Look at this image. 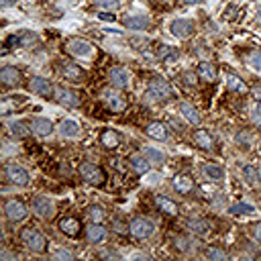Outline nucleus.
<instances>
[{"instance_id":"obj_29","label":"nucleus","mask_w":261,"mask_h":261,"mask_svg":"<svg viewBox=\"0 0 261 261\" xmlns=\"http://www.w3.org/2000/svg\"><path fill=\"white\" fill-rule=\"evenodd\" d=\"M194 141H196V145L202 147V149H212V147H214L212 135L206 131V129H198V131L194 133Z\"/></svg>"},{"instance_id":"obj_45","label":"nucleus","mask_w":261,"mask_h":261,"mask_svg":"<svg viewBox=\"0 0 261 261\" xmlns=\"http://www.w3.org/2000/svg\"><path fill=\"white\" fill-rule=\"evenodd\" d=\"M188 245H190V241H186V239H182V237H180V239H175V247H177V249L190 251V247H188Z\"/></svg>"},{"instance_id":"obj_10","label":"nucleus","mask_w":261,"mask_h":261,"mask_svg":"<svg viewBox=\"0 0 261 261\" xmlns=\"http://www.w3.org/2000/svg\"><path fill=\"white\" fill-rule=\"evenodd\" d=\"M61 76L65 80L74 82V84H80L82 80H84V70H82L80 65H76L74 61H61Z\"/></svg>"},{"instance_id":"obj_28","label":"nucleus","mask_w":261,"mask_h":261,"mask_svg":"<svg viewBox=\"0 0 261 261\" xmlns=\"http://www.w3.org/2000/svg\"><path fill=\"white\" fill-rule=\"evenodd\" d=\"M129 163H131V168H133L137 174H147L149 168H151V161L147 159V155H131Z\"/></svg>"},{"instance_id":"obj_47","label":"nucleus","mask_w":261,"mask_h":261,"mask_svg":"<svg viewBox=\"0 0 261 261\" xmlns=\"http://www.w3.org/2000/svg\"><path fill=\"white\" fill-rule=\"evenodd\" d=\"M237 141L249 145V143H251V135H249V133H239V135H237Z\"/></svg>"},{"instance_id":"obj_18","label":"nucleus","mask_w":261,"mask_h":261,"mask_svg":"<svg viewBox=\"0 0 261 261\" xmlns=\"http://www.w3.org/2000/svg\"><path fill=\"white\" fill-rule=\"evenodd\" d=\"M186 227H188L192 232H194V235H198V237L208 235V231H210L208 221H204V218H200V216H192V218H188Z\"/></svg>"},{"instance_id":"obj_9","label":"nucleus","mask_w":261,"mask_h":261,"mask_svg":"<svg viewBox=\"0 0 261 261\" xmlns=\"http://www.w3.org/2000/svg\"><path fill=\"white\" fill-rule=\"evenodd\" d=\"M170 31L174 37L177 39H190L192 33H194V23L188 21V19H175L172 25H170Z\"/></svg>"},{"instance_id":"obj_22","label":"nucleus","mask_w":261,"mask_h":261,"mask_svg":"<svg viewBox=\"0 0 261 261\" xmlns=\"http://www.w3.org/2000/svg\"><path fill=\"white\" fill-rule=\"evenodd\" d=\"M202 174H204L206 180H210V182H223V177H225V172L218 163H204Z\"/></svg>"},{"instance_id":"obj_19","label":"nucleus","mask_w":261,"mask_h":261,"mask_svg":"<svg viewBox=\"0 0 261 261\" xmlns=\"http://www.w3.org/2000/svg\"><path fill=\"white\" fill-rule=\"evenodd\" d=\"M86 239L92 243V245H98L106 239V229L100 225V223H92L90 227H86Z\"/></svg>"},{"instance_id":"obj_13","label":"nucleus","mask_w":261,"mask_h":261,"mask_svg":"<svg viewBox=\"0 0 261 261\" xmlns=\"http://www.w3.org/2000/svg\"><path fill=\"white\" fill-rule=\"evenodd\" d=\"M29 90H31L33 94H39V96H51L53 86H51L49 80L41 78V76H33L31 82H29Z\"/></svg>"},{"instance_id":"obj_43","label":"nucleus","mask_w":261,"mask_h":261,"mask_svg":"<svg viewBox=\"0 0 261 261\" xmlns=\"http://www.w3.org/2000/svg\"><path fill=\"white\" fill-rule=\"evenodd\" d=\"M251 118H253V122H255V125H261V104H257V106L253 108Z\"/></svg>"},{"instance_id":"obj_11","label":"nucleus","mask_w":261,"mask_h":261,"mask_svg":"<svg viewBox=\"0 0 261 261\" xmlns=\"http://www.w3.org/2000/svg\"><path fill=\"white\" fill-rule=\"evenodd\" d=\"M104 102L108 104V108H111L113 113H122V111L127 108L125 96L118 94L116 90H106V92H104Z\"/></svg>"},{"instance_id":"obj_4","label":"nucleus","mask_w":261,"mask_h":261,"mask_svg":"<svg viewBox=\"0 0 261 261\" xmlns=\"http://www.w3.org/2000/svg\"><path fill=\"white\" fill-rule=\"evenodd\" d=\"M4 175H6V180L15 186H29V182H31L29 172L21 166H17V163H6Z\"/></svg>"},{"instance_id":"obj_34","label":"nucleus","mask_w":261,"mask_h":261,"mask_svg":"<svg viewBox=\"0 0 261 261\" xmlns=\"http://www.w3.org/2000/svg\"><path fill=\"white\" fill-rule=\"evenodd\" d=\"M253 212H255V206L245 204V202H239V204L229 206V214H253Z\"/></svg>"},{"instance_id":"obj_27","label":"nucleus","mask_w":261,"mask_h":261,"mask_svg":"<svg viewBox=\"0 0 261 261\" xmlns=\"http://www.w3.org/2000/svg\"><path fill=\"white\" fill-rule=\"evenodd\" d=\"M125 27L127 29H133V31H143L149 27V19L143 15H133V17L125 19Z\"/></svg>"},{"instance_id":"obj_7","label":"nucleus","mask_w":261,"mask_h":261,"mask_svg":"<svg viewBox=\"0 0 261 261\" xmlns=\"http://www.w3.org/2000/svg\"><path fill=\"white\" fill-rule=\"evenodd\" d=\"M31 208L39 218H43V221H49V218L56 214V206H53V202L47 196H35Z\"/></svg>"},{"instance_id":"obj_53","label":"nucleus","mask_w":261,"mask_h":261,"mask_svg":"<svg viewBox=\"0 0 261 261\" xmlns=\"http://www.w3.org/2000/svg\"><path fill=\"white\" fill-rule=\"evenodd\" d=\"M259 180H261V170H259Z\"/></svg>"},{"instance_id":"obj_26","label":"nucleus","mask_w":261,"mask_h":261,"mask_svg":"<svg viewBox=\"0 0 261 261\" xmlns=\"http://www.w3.org/2000/svg\"><path fill=\"white\" fill-rule=\"evenodd\" d=\"M180 115H184V118L188 122H192V125H200V122H202L200 113L192 104H188V102H180Z\"/></svg>"},{"instance_id":"obj_16","label":"nucleus","mask_w":261,"mask_h":261,"mask_svg":"<svg viewBox=\"0 0 261 261\" xmlns=\"http://www.w3.org/2000/svg\"><path fill=\"white\" fill-rule=\"evenodd\" d=\"M0 82L10 88V86H19L21 84V72L17 70V67H12V65H4L2 70H0Z\"/></svg>"},{"instance_id":"obj_48","label":"nucleus","mask_w":261,"mask_h":261,"mask_svg":"<svg viewBox=\"0 0 261 261\" xmlns=\"http://www.w3.org/2000/svg\"><path fill=\"white\" fill-rule=\"evenodd\" d=\"M113 227H116V232H127V229H129L127 225H122L120 221H115V223H113Z\"/></svg>"},{"instance_id":"obj_46","label":"nucleus","mask_w":261,"mask_h":261,"mask_svg":"<svg viewBox=\"0 0 261 261\" xmlns=\"http://www.w3.org/2000/svg\"><path fill=\"white\" fill-rule=\"evenodd\" d=\"M253 239L261 245V223H255L253 225Z\"/></svg>"},{"instance_id":"obj_17","label":"nucleus","mask_w":261,"mask_h":261,"mask_svg":"<svg viewBox=\"0 0 261 261\" xmlns=\"http://www.w3.org/2000/svg\"><path fill=\"white\" fill-rule=\"evenodd\" d=\"M108 76H111L113 86L118 88V90H125V88H129V84H131V76H129L127 70H122V67H113Z\"/></svg>"},{"instance_id":"obj_50","label":"nucleus","mask_w":261,"mask_h":261,"mask_svg":"<svg viewBox=\"0 0 261 261\" xmlns=\"http://www.w3.org/2000/svg\"><path fill=\"white\" fill-rule=\"evenodd\" d=\"M12 4H17V0H0V6H2V8H8Z\"/></svg>"},{"instance_id":"obj_32","label":"nucleus","mask_w":261,"mask_h":261,"mask_svg":"<svg viewBox=\"0 0 261 261\" xmlns=\"http://www.w3.org/2000/svg\"><path fill=\"white\" fill-rule=\"evenodd\" d=\"M29 129L31 127L23 125V122H10V125H8V131H10V135L15 137V139H25V137H29Z\"/></svg>"},{"instance_id":"obj_12","label":"nucleus","mask_w":261,"mask_h":261,"mask_svg":"<svg viewBox=\"0 0 261 261\" xmlns=\"http://www.w3.org/2000/svg\"><path fill=\"white\" fill-rule=\"evenodd\" d=\"M145 133L151 137V139H155V141H168L170 139V129H168V125H163V122H159V120L149 122Z\"/></svg>"},{"instance_id":"obj_49","label":"nucleus","mask_w":261,"mask_h":261,"mask_svg":"<svg viewBox=\"0 0 261 261\" xmlns=\"http://www.w3.org/2000/svg\"><path fill=\"white\" fill-rule=\"evenodd\" d=\"M98 19H102V21H115L116 17H115V15H111V12H100Z\"/></svg>"},{"instance_id":"obj_6","label":"nucleus","mask_w":261,"mask_h":261,"mask_svg":"<svg viewBox=\"0 0 261 261\" xmlns=\"http://www.w3.org/2000/svg\"><path fill=\"white\" fill-rule=\"evenodd\" d=\"M65 47H67V51L72 53V56H76V58H82V59H88V58H92V53H94V47L88 43V41H84V39H80V37H74V39H70L65 43Z\"/></svg>"},{"instance_id":"obj_52","label":"nucleus","mask_w":261,"mask_h":261,"mask_svg":"<svg viewBox=\"0 0 261 261\" xmlns=\"http://www.w3.org/2000/svg\"><path fill=\"white\" fill-rule=\"evenodd\" d=\"M257 21H259V23H261V8H259V10H257Z\"/></svg>"},{"instance_id":"obj_31","label":"nucleus","mask_w":261,"mask_h":261,"mask_svg":"<svg viewBox=\"0 0 261 261\" xmlns=\"http://www.w3.org/2000/svg\"><path fill=\"white\" fill-rule=\"evenodd\" d=\"M225 82H227V88L232 90V92H243V90L247 88V86H245V82H243L237 74H227Z\"/></svg>"},{"instance_id":"obj_21","label":"nucleus","mask_w":261,"mask_h":261,"mask_svg":"<svg viewBox=\"0 0 261 261\" xmlns=\"http://www.w3.org/2000/svg\"><path fill=\"white\" fill-rule=\"evenodd\" d=\"M31 131L35 133V135H39V137H47V135H51L53 133V125H51V120L49 118H33L31 120Z\"/></svg>"},{"instance_id":"obj_37","label":"nucleus","mask_w":261,"mask_h":261,"mask_svg":"<svg viewBox=\"0 0 261 261\" xmlns=\"http://www.w3.org/2000/svg\"><path fill=\"white\" fill-rule=\"evenodd\" d=\"M145 155H147V159L151 161V163H163V153L161 151H157V149H153V147H145Z\"/></svg>"},{"instance_id":"obj_8","label":"nucleus","mask_w":261,"mask_h":261,"mask_svg":"<svg viewBox=\"0 0 261 261\" xmlns=\"http://www.w3.org/2000/svg\"><path fill=\"white\" fill-rule=\"evenodd\" d=\"M4 212H6V218L10 223H21L29 216V210H27V206L21 200H8L4 204Z\"/></svg>"},{"instance_id":"obj_3","label":"nucleus","mask_w":261,"mask_h":261,"mask_svg":"<svg viewBox=\"0 0 261 261\" xmlns=\"http://www.w3.org/2000/svg\"><path fill=\"white\" fill-rule=\"evenodd\" d=\"M80 175H82V180H86L92 186H102L106 182L104 170L98 168L96 163H90V161H86V163H82V166H80Z\"/></svg>"},{"instance_id":"obj_1","label":"nucleus","mask_w":261,"mask_h":261,"mask_svg":"<svg viewBox=\"0 0 261 261\" xmlns=\"http://www.w3.org/2000/svg\"><path fill=\"white\" fill-rule=\"evenodd\" d=\"M21 243L33 253H45L47 251V239L41 235L35 227H25L21 231Z\"/></svg>"},{"instance_id":"obj_42","label":"nucleus","mask_w":261,"mask_h":261,"mask_svg":"<svg viewBox=\"0 0 261 261\" xmlns=\"http://www.w3.org/2000/svg\"><path fill=\"white\" fill-rule=\"evenodd\" d=\"M182 78H184V82H186V84H188V86H194V84H196V80H198L194 72H186V74H184Z\"/></svg>"},{"instance_id":"obj_40","label":"nucleus","mask_w":261,"mask_h":261,"mask_svg":"<svg viewBox=\"0 0 261 261\" xmlns=\"http://www.w3.org/2000/svg\"><path fill=\"white\" fill-rule=\"evenodd\" d=\"M94 2L98 8H104V10H115L118 6V0H94Z\"/></svg>"},{"instance_id":"obj_24","label":"nucleus","mask_w":261,"mask_h":261,"mask_svg":"<svg viewBox=\"0 0 261 261\" xmlns=\"http://www.w3.org/2000/svg\"><path fill=\"white\" fill-rule=\"evenodd\" d=\"M58 131H59V135L63 137V139H74V137H78V133H80V127H78L76 120L67 118V120H61L59 122Z\"/></svg>"},{"instance_id":"obj_20","label":"nucleus","mask_w":261,"mask_h":261,"mask_svg":"<svg viewBox=\"0 0 261 261\" xmlns=\"http://www.w3.org/2000/svg\"><path fill=\"white\" fill-rule=\"evenodd\" d=\"M174 190L180 192V194H190L194 190V180L188 175V174H180L174 177Z\"/></svg>"},{"instance_id":"obj_15","label":"nucleus","mask_w":261,"mask_h":261,"mask_svg":"<svg viewBox=\"0 0 261 261\" xmlns=\"http://www.w3.org/2000/svg\"><path fill=\"white\" fill-rule=\"evenodd\" d=\"M56 98L61 106L65 108H76L80 106V98H78V94L72 92V90H67V88H58L56 90Z\"/></svg>"},{"instance_id":"obj_33","label":"nucleus","mask_w":261,"mask_h":261,"mask_svg":"<svg viewBox=\"0 0 261 261\" xmlns=\"http://www.w3.org/2000/svg\"><path fill=\"white\" fill-rule=\"evenodd\" d=\"M88 218L92 223H102L104 221V216H106V212H104V208L102 206H98V204H94V206H88Z\"/></svg>"},{"instance_id":"obj_30","label":"nucleus","mask_w":261,"mask_h":261,"mask_svg":"<svg viewBox=\"0 0 261 261\" xmlns=\"http://www.w3.org/2000/svg\"><path fill=\"white\" fill-rule=\"evenodd\" d=\"M198 74H200L204 80H208V82H214L216 76H218L216 67H214L212 63H208V61H202V63L198 65Z\"/></svg>"},{"instance_id":"obj_5","label":"nucleus","mask_w":261,"mask_h":261,"mask_svg":"<svg viewBox=\"0 0 261 261\" xmlns=\"http://www.w3.org/2000/svg\"><path fill=\"white\" fill-rule=\"evenodd\" d=\"M172 94H174L172 92V86L168 84L166 80L153 78V80H151V84H149V88H147V94L145 96H149V98H153V100H168Z\"/></svg>"},{"instance_id":"obj_2","label":"nucleus","mask_w":261,"mask_h":261,"mask_svg":"<svg viewBox=\"0 0 261 261\" xmlns=\"http://www.w3.org/2000/svg\"><path fill=\"white\" fill-rule=\"evenodd\" d=\"M129 232L135 237V239H139V241H145L149 237H153V232H155V225L153 221H149V218H133L131 225H129Z\"/></svg>"},{"instance_id":"obj_23","label":"nucleus","mask_w":261,"mask_h":261,"mask_svg":"<svg viewBox=\"0 0 261 261\" xmlns=\"http://www.w3.org/2000/svg\"><path fill=\"white\" fill-rule=\"evenodd\" d=\"M155 204H157V208L161 212H166L168 216H175L177 214V204L174 200H170L168 196H163V194H157L155 196Z\"/></svg>"},{"instance_id":"obj_36","label":"nucleus","mask_w":261,"mask_h":261,"mask_svg":"<svg viewBox=\"0 0 261 261\" xmlns=\"http://www.w3.org/2000/svg\"><path fill=\"white\" fill-rule=\"evenodd\" d=\"M177 49H174L172 45H161L159 49H157V58L159 59H177Z\"/></svg>"},{"instance_id":"obj_39","label":"nucleus","mask_w":261,"mask_h":261,"mask_svg":"<svg viewBox=\"0 0 261 261\" xmlns=\"http://www.w3.org/2000/svg\"><path fill=\"white\" fill-rule=\"evenodd\" d=\"M204 255L208 257V259H227V253L223 249H216V247H208Z\"/></svg>"},{"instance_id":"obj_44","label":"nucleus","mask_w":261,"mask_h":261,"mask_svg":"<svg viewBox=\"0 0 261 261\" xmlns=\"http://www.w3.org/2000/svg\"><path fill=\"white\" fill-rule=\"evenodd\" d=\"M251 94H253V100H255L257 104H261V86H259V84H255V86L251 88Z\"/></svg>"},{"instance_id":"obj_14","label":"nucleus","mask_w":261,"mask_h":261,"mask_svg":"<svg viewBox=\"0 0 261 261\" xmlns=\"http://www.w3.org/2000/svg\"><path fill=\"white\" fill-rule=\"evenodd\" d=\"M59 231L63 232V235H67V237H78L80 231H82L80 218H76V216H65V218H61V221H59Z\"/></svg>"},{"instance_id":"obj_25","label":"nucleus","mask_w":261,"mask_h":261,"mask_svg":"<svg viewBox=\"0 0 261 261\" xmlns=\"http://www.w3.org/2000/svg\"><path fill=\"white\" fill-rule=\"evenodd\" d=\"M100 143L106 149H116L120 145V135L116 131H113V129H106V131L100 133Z\"/></svg>"},{"instance_id":"obj_41","label":"nucleus","mask_w":261,"mask_h":261,"mask_svg":"<svg viewBox=\"0 0 261 261\" xmlns=\"http://www.w3.org/2000/svg\"><path fill=\"white\" fill-rule=\"evenodd\" d=\"M53 257H56V259H67V261H70V259H74V253L67 251V249H58L56 253H53Z\"/></svg>"},{"instance_id":"obj_35","label":"nucleus","mask_w":261,"mask_h":261,"mask_svg":"<svg viewBox=\"0 0 261 261\" xmlns=\"http://www.w3.org/2000/svg\"><path fill=\"white\" fill-rule=\"evenodd\" d=\"M247 63L253 72H261V49H253L249 51V56H247Z\"/></svg>"},{"instance_id":"obj_51","label":"nucleus","mask_w":261,"mask_h":261,"mask_svg":"<svg viewBox=\"0 0 261 261\" xmlns=\"http://www.w3.org/2000/svg\"><path fill=\"white\" fill-rule=\"evenodd\" d=\"M180 2H184V4H202L204 0H180Z\"/></svg>"},{"instance_id":"obj_38","label":"nucleus","mask_w":261,"mask_h":261,"mask_svg":"<svg viewBox=\"0 0 261 261\" xmlns=\"http://www.w3.org/2000/svg\"><path fill=\"white\" fill-rule=\"evenodd\" d=\"M243 177H245V180L249 182V184H255V182L259 180V172H257L253 166H245V168H243Z\"/></svg>"}]
</instances>
